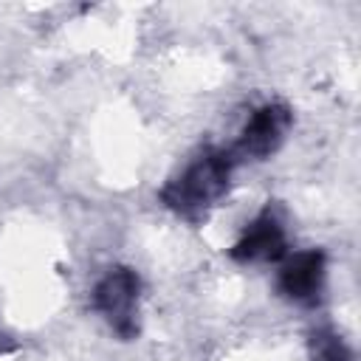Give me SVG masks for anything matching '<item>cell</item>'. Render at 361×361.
I'll use <instances>...</instances> for the list:
<instances>
[{"label":"cell","mask_w":361,"mask_h":361,"mask_svg":"<svg viewBox=\"0 0 361 361\" xmlns=\"http://www.w3.org/2000/svg\"><path fill=\"white\" fill-rule=\"evenodd\" d=\"M288 124H290L288 107H282V104H265V107H259L251 116V121L245 124L237 147L231 149L234 158H248V155L251 158H262V155L274 152L276 144L282 141Z\"/></svg>","instance_id":"cell-3"},{"label":"cell","mask_w":361,"mask_h":361,"mask_svg":"<svg viewBox=\"0 0 361 361\" xmlns=\"http://www.w3.org/2000/svg\"><path fill=\"white\" fill-rule=\"evenodd\" d=\"M135 299H138V276L127 268L110 271L93 290V305L99 313L107 316V322L124 333L133 336L135 333Z\"/></svg>","instance_id":"cell-2"},{"label":"cell","mask_w":361,"mask_h":361,"mask_svg":"<svg viewBox=\"0 0 361 361\" xmlns=\"http://www.w3.org/2000/svg\"><path fill=\"white\" fill-rule=\"evenodd\" d=\"M0 350H3V336H0Z\"/></svg>","instance_id":"cell-6"},{"label":"cell","mask_w":361,"mask_h":361,"mask_svg":"<svg viewBox=\"0 0 361 361\" xmlns=\"http://www.w3.org/2000/svg\"><path fill=\"white\" fill-rule=\"evenodd\" d=\"M322 276H324V257L319 251H305L296 254L279 274V288L285 296L290 299H313L322 288Z\"/></svg>","instance_id":"cell-5"},{"label":"cell","mask_w":361,"mask_h":361,"mask_svg":"<svg viewBox=\"0 0 361 361\" xmlns=\"http://www.w3.org/2000/svg\"><path fill=\"white\" fill-rule=\"evenodd\" d=\"M234 161L237 158H234L231 149H209V152H203L192 166H186V172L180 178H175L164 189L166 206L175 209L178 214H189V217L203 212L209 203H214L226 192Z\"/></svg>","instance_id":"cell-1"},{"label":"cell","mask_w":361,"mask_h":361,"mask_svg":"<svg viewBox=\"0 0 361 361\" xmlns=\"http://www.w3.org/2000/svg\"><path fill=\"white\" fill-rule=\"evenodd\" d=\"M282 251H285L282 226L271 214H262L248 226V231L231 248V257L240 262H254V259H279Z\"/></svg>","instance_id":"cell-4"}]
</instances>
